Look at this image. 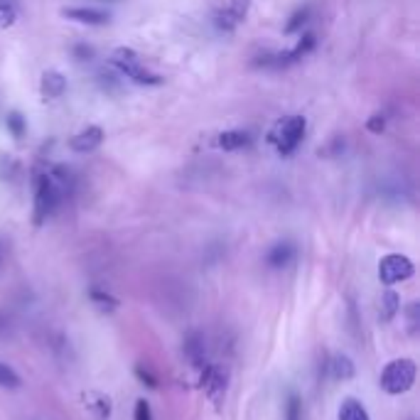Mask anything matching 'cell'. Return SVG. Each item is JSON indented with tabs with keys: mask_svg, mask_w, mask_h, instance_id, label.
Returning <instances> with one entry per match:
<instances>
[{
	"mask_svg": "<svg viewBox=\"0 0 420 420\" xmlns=\"http://www.w3.org/2000/svg\"><path fill=\"white\" fill-rule=\"evenodd\" d=\"M416 376H418V367L413 359H394V362L386 364V369L381 372L379 386L384 394L389 396H401L408 394L416 384Z\"/></svg>",
	"mask_w": 420,
	"mask_h": 420,
	"instance_id": "obj_1",
	"label": "cell"
},
{
	"mask_svg": "<svg viewBox=\"0 0 420 420\" xmlns=\"http://www.w3.org/2000/svg\"><path fill=\"white\" fill-rule=\"evenodd\" d=\"M111 64H113L121 74H126L128 79L135 81V84H145V86H160L163 84V76L143 69L140 57H138V52L135 49H130V47H116L113 54H111Z\"/></svg>",
	"mask_w": 420,
	"mask_h": 420,
	"instance_id": "obj_2",
	"label": "cell"
},
{
	"mask_svg": "<svg viewBox=\"0 0 420 420\" xmlns=\"http://www.w3.org/2000/svg\"><path fill=\"white\" fill-rule=\"evenodd\" d=\"M302 135H305V118L302 116H290V118L280 121L275 126V130L270 133V143H275L278 153L283 155H292L297 150V145L302 143Z\"/></svg>",
	"mask_w": 420,
	"mask_h": 420,
	"instance_id": "obj_3",
	"label": "cell"
},
{
	"mask_svg": "<svg viewBox=\"0 0 420 420\" xmlns=\"http://www.w3.org/2000/svg\"><path fill=\"white\" fill-rule=\"evenodd\" d=\"M413 273H416V265L411 258L401 256V253H389L379 263V280L384 285H396L401 280H408Z\"/></svg>",
	"mask_w": 420,
	"mask_h": 420,
	"instance_id": "obj_4",
	"label": "cell"
},
{
	"mask_svg": "<svg viewBox=\"0 0 420 420\" xmlns=\"http://www.w3.org/2000/svg\"><path fill=\"white\" fill-rule=\"evenodd\" d=\"M199 386L204 389V394L209 396V401L221 406L226 398V389H229V372L217 367V364H207L199 372Z\"/></svg>",
	"mask_w": 420,
	"mask_h": 420,
	"instance_id": "obj_5",
	"label": "cell"
},
{
	"mask_svg": "<svg viewBox=\"0 0 420 420\" xmlns=\"http://www.w3.org/2000/svg\"><path fill=\"white\" fill-rule=\"evenodd\" d=\"M59 202V190L54 187V182L47 175L37 177V190H35V224H44L52 217L54 207Z\"/></svg>",
	"mask_w": 420,
	"mask_h": 420,
	"instance_id": "obj_6",
	"label": "cell"
},
{
	"mask_svg": "<svg viewBox=\"0 0 420 420\" xmlns=\"http://www.w3.org/2000/svg\"><path fill=\"white\" fill-rule=\"evenodd\" d=\"M81 403H84V408L91 413L93 420H108L111 413H113V403H111V398L106 394H101V391H84V394H81Z\"/></svg>",
	"mask_w": 420,
	"mask_h": 420,
	"instance_id": "obj_7",
	"label": "cell"
},
{
	"mask_svg": "<svg viewBox=\"0 0 420 420\" xmlns=\"http://www.w3.org/2000/svg\"><path fill=\"white\" fill-rule=\"evenodd\" d=\"M101 143H103V130L98 128V126H88V128H84L71 138L69 148L74 153H91V150H96Z\"/></svg>",
	"mask_w": 420,
	"mask_h": 420,
	"instance_id": "obj_8",
	"label": "cell"
},
{
	"mask_svg": "<svg viewBox=\"0 0 420 420\" xmlns=\"http://www.w3.org/2000/svg\"><path fill=\"white\" fill-rule=\"evenodd\" d=\"M185 354L190 359V364L195 369L202 372L207 367V347H204V334L202 332H192L190 337L185 339Z\"/></svg>",
	"mask_w": 420,
	"mask_h": 420,
	"instance_id": "obj_9",
	"label": "cell"
},
{
	"mask_svg": "<svg viewBox=\"0 0 420 420\" xmlns=\"http://www.w3.org/2000/svg\"><path fill=\"white\" fill-rule=\"evenodd\" d=\"M62 15L66 20H74V22H84V25H106L111 20L108 13L96 8H64Z\"/></svg>",
	"mask_w": 420,
	"mask_h": 420,
	"instance_id": "obj_10",
	"label": "cell"
},
{
	"mask_svg": "<svg viewBox=\"0 0 420 420\" xmlns=\"http://www.w3.org/2000/svg\"><path fill=\"white\" fill-rule=\"evenodd\" d=\"M40 88H42L44 98H59L66 91V79L59 74V71H44Z\"/></svg>",
	"mask_w": 420,
	"mask_h": 420,
	"instance_id": "obj_11",
	"label": "cell"
},
{
	"mask_svg": "<svg viewBox=\"0 0 420 420\" xmlns=\"http://www.w3.org/2000/svg\"><path fill=\"white\" fill-rule=\"evenodd\" d=\"M329 374H332V379H337V381H349L354 379V374H357V367H354V362L347 354H334L329 362Z\"/></svg>",
	"mask_w": 420,
	"mask_h": 420,
	"instance_id": "obj_12",
	"label": "cell"
},
{
	"mask_svg": "<svg viewBox=\"0 0 420 420\" xmlns=\"http://www.w3.org/2000/svg\"><path fill=\"white\" fill-rule=\"evenodd\" d=\"M295 258V246L292 243H275L273 248L268 251V265L270 268H285V265H290V261Z\"/></svg>",
	"mask_w": 420,
	"mask_h": 420,
	"instance_id": "obj_13",
	"label": "cell"
},
{
	"mask_svg": "<svg viewBox=\"0 0 420 420\" xmlns=\"http://www.w3.org/2000/svg\"><path fill=\"white\" fill-rule=\"evenodd\" d=\"M398 309H401V297H398L396 290H386L384 295H381V309H379V319L381 322H391V319L398 314Z\"/></svg>",
	"mask_w": 420,
	"mask_h": 420,
	"instance_id": "obj_14",
	"label": "cell"
},
{
	"mask_svg": "<svg viewBox=\"0 0 420 420\" xmlns=\"http://www.w3.org/2000/svg\"><path fill=\"white\" fill-rule=\"evenodd\" d=\"M339 420H372V418H369V411L357 398H347L339 406Z\"/></svg>",
	"mask_w": 420,
	"mask_h": 420,
	"instance_id": "obj_15",
	"label": "cell"
},
{
	"mask_svg": "<svg viewBox=\"0 0 420 420\" xmlns=\"http://www.w3.org/2000/svg\"><path fill=\"white\" fill-rule=\"evenodd\" d=\"M219 145L224 150H239V148L248 145V135L243 130H226L219 135Z\"/></svg>",
	"mask_w": 420,
	"mask_h": 420,
	"instance_id": "obj_16",
	"label": "cell"
},
{
	"mask_svg": "<svg viewBox=\"0 0 420 420\" xmlns=\"http://www.w3.org/2000/svg\"><path fill=\"white\" fill-rule=\"evenodd\" d=\"M20 376L15 369H10L8 364H3L0 362V389H8V391H15V389H20Z\"/></svg>",
	"mask_w": 420,
	"mask_h": 420,
	"instance_id": "obj_17",
	"label": "cell"
},
{
	"mask_svg": "<svg viewBox=\"0 0 420 420\" xmlns=\"http://www.w3.org/2000/svg\"><path fill=\"white\" fill-rule=\"evenodd\" d=\"M5 126H8V130L13 133L15 138H22V135H25L27 123H25V118H22V113H18V111H10V113H8V121H5Z\"/></svg>",
	"mask_w": 420,
	"mask_h": 420,
	"instance_id": "obj_18",
	"label": "cell"
},
{
	"mask_svg": "<svg viewBox=\"0 0 420 420\" xmlns=\"http://www.w3.org/2000/svg\"><path fill=\"white\" fill-rule=\"evenodd\" d=\"M91 302H96V305L101 309H106V312H113V309L118 307V300L111 297L108 292H101V290H91Z\"/></svg>",
	"mask_w": 420,
	"mask_h": 420,
	"instance_id": "obj_19",
	"label": "cell"
},
{
	"mask_svg": "<svg viewBox=\"0 0 420 420\" xmlns=\"http://www.w3.org/2000/svg\"><path fill=\"white\" fill-rule=\"evenodd\" d=\"M285 420H302V401H300V396H290V398H287Z\"/></svg>",
	"mask_w": 420,
	"mask_h": 420,
	"instance_id": "obj_20",
	"label": "cell"
},
{
	"mask_svg": "<svg viewBox=\"0 0 420 420\" xmlns=\"http://www.w3.org/2000/svg\"><path fill=\"white\" fill-rule=\"evenodd\" d=\"M307 15H309V10H307V8L297 10V13L290 18V22H287V25H285V32H287V35H290V32H297V30H300V27L307 22Z\"/></svg>",
	"mask_w": 420,
	"mask_h": 420,
	"instance_id": "obj_21",
	"label": "cell"
},
{
	"mask_svg": "<svg viewBox=\"0 0 420 420\" xmlns=\"http://www.w3.org/2000/svg\"><path fill=\"white\" fill-rule=\"evenodd\" d=\"M133 418H135V420H153L150 403H148L145 398H138V401H135V411H133Z\"/></svg>",
	"mask_w": 420,
	"mask_h": 420,
	"instance_id": "obj_22",
	"label": "cell"
},
{
	"mask_svg": "<svg viewBox=\"0 0 420 420\" xmlns=\"http://www.w3.org/2000/svg\"><path fill=\"white\" fill-rule=\"evenodd\" d=\"M15 10H13V5H8V3H0V30L3 27H10V25H15Z\"/></svg>",
	"mask_w": 420,
	"mask_h": 420,
	"instance_id": "obj_23",
	"label": "cell"
},
{
	"mask_svg": "<svg viewBox=\"0 0 420 420\" xmlns=\"http://www.w3.org/2000/svg\"><path fill=\"white\" fill-rule=\"evenodd\" d=\"M248 8H251V0H231V10H229V13L234 15L236 22H239V20L246 18Z\"/></svg>",
	"mask_w": 420,
	"mask_h": 420,
	"instance_id": "obj_24",
	"label": "cell"
},
{
	"mask_svg": "<svg viewBox=\"0 0 420 420\" xmlns=\"http://www.w3.org/2000/svg\"><path fill=\"white\" fill-rule=\"evenodd\" d=\"M135 376H138V381H143V384L148 386V389H158V379H155V376L148 372L143 364H138L135 367Z\"/></svg>",
	"mask_w": 420,
	"mask_h": 420,
	"instance_id": "obj_25",
	"label": "cell"
},
{
	"mask_svg": "<svg viewBox=\"0 0 420 420\" xmlns=\"http://www.w3.org/2000/svg\"><path fill=\"white\" fill-rule=\"evenodd\" d=\"M367 128L379 135V133H384V128H386V118L381 113H374L372 118L367 121Z\"/></svg>",
	"mask_w": 420,
	"mask_h": 420,
	"instance_id": "obj_26",
	"label": "cell"
},
{
	"mask_svg": "<svg viewBox=\"0 0 420 420\" xmlns=\"http://www.w3.org/2000/svg\"><path fill=\"white\" fill-rule=\"evenodd\" d=\"M406 312H408V324H411V332H416V327H418V302H411Z\"/></svg>",
	"mask_w": 420,
	"mask_h": 420,
	"instance_id": "obj_27",
	"label": "cell"
},
{
	"mask_svg": "<svg viewBox=\"0 0 420 420\" xmlns=\"http://www.w3.org/2000/svg\"><path fill=\"white\" fill-rule=\"evenodd\" d=\"M74 52H76V57L88 59V57H91V54H93V49H91V47H84V44H79V47H76Z\"/></svg>",
	"mask_w": 420,
	"mask_h": 420,
	"instance_id": "obj_28",
	"label": "cell"
},
{
	"mask_svg": "<svg viewBox=\"0 0 420 420\" xmlns=\"http://www.w3.org/2000/svg\"><path fill=\"white\" fill-rule=\"evenodd\" d=\"M106 3H118V0H106Z\"/></svg>",
	"mask_w": 420,
	"mask_h": 420,
	"instance_id": "obj_29",
	"label": "cell"
},
{
	"mask_svg": "<svg viewBox=\"0 0 420 420\" xmlns=\"http://www.w3.org/2000/svg\"><path fill=\"white\" fill-rule=\"evenodd\" d=\"M0 3H8V0H0Z\"/></svg>",
	"mask_w": 420,
	"mask_h": 420,
	"instance_id": "obj_30",
	"label": "cell"
}]
</instances>
